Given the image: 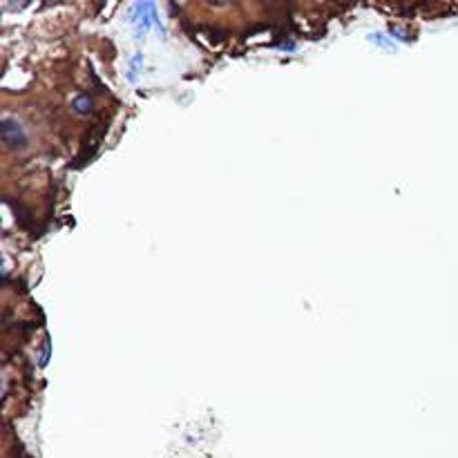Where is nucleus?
I'll use <instances>...</instances> for the list:
<instances>
[]
</instances>
